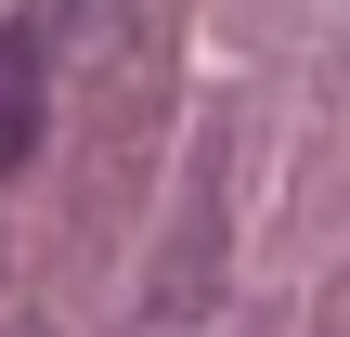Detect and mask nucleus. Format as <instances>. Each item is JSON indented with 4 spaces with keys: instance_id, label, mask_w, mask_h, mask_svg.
<instances>
[{
    "instance_id": "f257e3e1",
    "label": "nucleus",
    "mask_w": 350,
    "mask_h": 337,
    "mask_svg": "<svg viewBox=\"0 0 350 337\" xmlns=\"http://www.w3.org/2000/svg\"><path fill=\"white\" fill-rule=\"evenodd\" d=\"M39 104H52V26H0V182L39 156Z\"/></svg>"
}]
</instances>
